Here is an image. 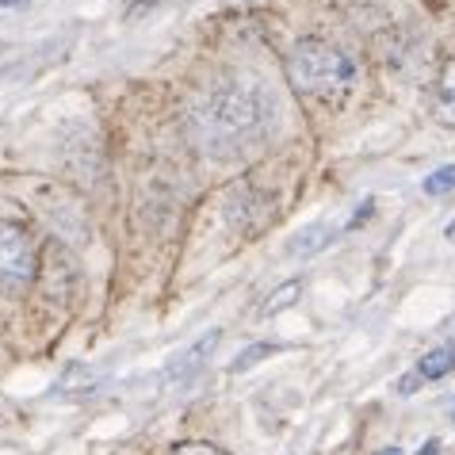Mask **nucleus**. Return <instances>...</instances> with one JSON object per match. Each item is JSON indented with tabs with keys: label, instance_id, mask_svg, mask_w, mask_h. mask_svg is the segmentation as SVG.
Returning a JSON list of instances; mask_svg holds the SVG:
<instances>
[{
	"label": "nucleus",
	"instance_id": "423d86ee",
	"mask_svg": "<svg viewBox=\"0 0 455 455\" xmlns=\"http://www.w3.org/2000/svg\"><path fill=\"white\" fill-rule=\"evenodd\" d=\"M451 368H455V345H444V348L425 352L421 363H417V375L421 379H444Z\"/></svg>",
	"mask_w": 455,
	"mask_h": 455
},
{
	"label": "nucleus",
	"instance_id": "f8f14e48",
	"mask_svg": "<svg viewBox=\"0 0 455 455\" xmlns=\"http://www.w3.org/2000/svg\"><path fill=\"white\" fill-rule=\"evenodd\" d=\"M371 211H375V199H363V204L356 207V214H352L348 230H356V226H360V222H368V219H371Z\"/></svg>",
	"mask_w": 455,
	"mask_h": 455
},
{
	"label": "nucleus",
	"instance_id": "4468645a",
	"mask_svg": "<svg viewBox=\"0 0 455 455\" xmlns=\"http://www.w3.org/2000/svg\"><path fill=\"white\" fill-rule=\"evenodd\" d=\"M444 234H448V242H455V219L448 222V230H444Z\"/></svg>",
	"mask_w": 455,
	"mask_h": 455
},
{
	"label": "nucleus",
	"instance_id": "f3484780",
	"mask_svg": "<svg viewBox=\"0 0 455 455\" xmlns=\"http://www.w3.org/2000/svg\"><path fill=\"white\" fill-rule=\"evenodd\" d=\"M0 4H23V0H0Z\"/></svg>",
	"mask_w": 455,
	"mask_h": 455
},
{
	"label": "nucleus",
	"instance_id": "2eb2a0df",
	"mask_svg": "<svg viewBox=\"0 0 455 455\" xmlns=\"http://www.w3.org/2000/svg\"><path fill=\"white\" fill-rule=\"evenodd\" d=\"M379 455H402V448H387V451H379Z\"/></svg>",
	"mask_w": 455,
	"mask_h": 455
},
{
	"label": "nucleus",
	"instance_id": "dca6fc26",
	"mask_svg": "<svg viewBox=\"0 0 455 455\" xmlns=\"http://www.w3.org/2000/svg\"><path fill=\"white\" fill-rule=\"evenodd\" d=\"M448 413H451V421H455V398H451V406H448Z\"/></svg>",
	"mask_w": 455,
	"mask_h": 455
},
{
	"label": "nucleus",
	"instance_id": "20e7f679",
	"mask_svg": "<svg viewBox=\"0 0 455 455\" xmlns=\"http://www.w3.org/2000/svg\"><path fill=\"white\" fill-rule=\"evenodd\" d=\"M219 345H222V333H219V330L204 333V337L196 340V345H188V348L180 352V356H172V360H169V368H165V383H169V387H176V383L184 387L188 379L199 375V371L207 368L211 356H214V348H219Z\"/></svg>",
	"mask_w": 455,
	"mask_h": 455
},
{
	"label": "nucleus",
	"instance_id": "6e6552de",
	"mask_svg": "<svg viewBox=\"0 0 455 455\" xmlns=\"http://www.w3.org/2000/svg\"><path fill=\"white\" fill-rule=\"evenodd\" d=\"M421 192L425 196H448V192H455V165H440L436 172H428L425 180H421Z\"/></svg>",
	"mask_w": 455,
	"mask_h": 455
},
{
	"label": "nucleus",
	"instance_id": "9d476101",
	"mask_svg": "<svg viewBox=\"0 0 455 455\" xmlns=\"http://www.w3.org/2000/svg\"><path fill=\"white\" fill-rule=\"evenodd\" d=\"M275 352V345H249L245 352H237V360L230 363V371H249V368H257L260 360H268Z\"/></svg>",
	"mask_w": 455,
	"mask_h": 455
},
{
	"label": "nucleus",
	"instance_id": "ddd939ff",
	"mask_svg": "<svg viewBox=\"0 0 455 455\" xmlns=\"http://www.w3.org/2000/svg\"><path fill=\"white\" fill-rule=\"evenodd\" d=\"M436 448H440V440H428V444H421V451H417V455H436Z\"/></svg>",
	"mask_w": 455,
	"mask_h": 455
},
{
	"label": "nucleus",
	"instance_id": "1a4fd4ad",
	"mask_svg": "<svg viewBox=\"0 0 455 455\" xmlns=\"http://www.w3.org/2000/svg\"><path fill=\"white\" fill-rule=\"evenodd\" d=\"M299 299V283L295 280H291V283H283L280 291H275V295H268V302H264V318H272V314H280V310H287L291 307V302H295Z\"/></svg>",
	"mask_w": 455,
	"mask_h": 455
},
{
	"label": "nucleus",
	"instance_id": "f257e3e1",
	"mask_svg": "<svg viewBox=\"0 0 455 455\" xmlns=\"http://www.w3.org/2000/svg\"><path fill=\"white\" fill-rule=\"evenodd\" d=\"M275 116V100L260 81H234L204 96L188 116V134L204 154H237Z\"/></svg>",
	"mask_w": 455,
	"mask_h": 455
},
{
	"label": "nucleus",
	"instance_id": "39448f33",
	"mask_svg": "<svg viewBox=\"0 0 455 455\" xmlns=\"http://www.w3.org/2000/svg\"><path fill=\"white\" fill-rule=\"evenodd\" d=\"M330 242H333V226L330 222H310L307 230L295 237V245H291V257H314V252H322Z\"/></svg>",
	"mask_w": 455,
	"mask_h": 455
},
{
	"label": "nucleus",
	"instance_id": "0eeeda50",
	"mask_svg": "<svg viewBox=\"0 0 455 455\" xmlns=\"http://www.w3.org/2000/svg\"><path fill=\"white\" fill-rule=\"evenodd\" d=\"M436 116L444 123H455V61L444 69V77L436 84Z\"/></svg>",
	"mask_w": 455,
	"mask_h": 455
},
{
	"label": "nucleus",
	"instance_id": "7ed1b4c3",
	"mask_svg": "<svg viewBox=\"0 0 455 455\" xmlns=\"http://www.w3.org/2000/svg\"><path fill=\"white\" fill-rule=\"evenodd\" d=\"M35 275V242L28 226L0 222V287H20Z\"/></svg>",
	"mask_w": 455,
	"mask_h": 455
},
{
	"label": "nucleus",
	"instance_id": "f03ea898",
	"mask_svg": "<svg viewBox=\"0 0 455 455\" xmlns=\"http://www.w3.org/2000/svg\"><path fill=\"white\" fill-rule=\"evenodd\" d=\"M287 77L299 92L333 96L356 81V61L322 39H299L287 54Z\"/></svg>",
	"mask_w": 455,
	"mask_h": 455
},
{
	"label": "nucleus",
	"instance_id": "9b49d317",
	"mask_svg": "<svg viewBox=\"0 0 455 455\" xmlns=\"http://www.w3.org/2000/svg\"><path fill=\"white\" fill-rule=\"evenodd\" d=\"M176 455H226V451L214 444H204V440H184V444H176Z\"/></svg>",
	"mask_w": 455,
	"mask_h": 455
}]
</instances>
